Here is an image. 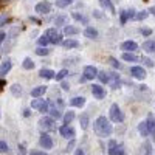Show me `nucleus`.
I'll use <instances>...</instances> for the list:
<instances>
[{
    "mask_svg": "<svg viewBox=\"0 0 155 155\" xmlns=\"http://www.w3.org/2000/svg\"><path fill=\"white\" fill-rule=\"evenodd\" d=\"M93 129H95L96 135L101 138H109L113 134V126H112L110 120L106 118V116H98L93 123Z\"/></svg>",
    "mask_w": 155,
    "mask_h": 155,
    "instance_id": "1",
    "label": "nucleus"
},
{
    "mask_svg": "<svg viewBox=\"0 0 155 155\" xmlns=\"http://www.w3.org/2000/svg\"><path fill=\"white\" fill-rule=\"evenodd\" d=\"M109 113H110V115H109L110 121H113V123H123V121H124V113L121 112L120 106L116 104V102L110 106V112H109Z\"/></svg>",
    "mask_w": 155,
    "mask_h": 155,
    "instance_id": "2",
    "label": "nucleus"
},
{
    "mask_svg": "<svg viewBox=\"0 0 155 155\" xmlns=\"http://www.w3.org/2000/svg\"><path fill=\"white\" fill-rule=\"evenodd\" d=\"M31 109H36L41 113H47L48 109H50V101L44 99L42 96L41 98H34V101H31Z\"/></svg>",
    "mask_w": 155,
    "mask_h": 155,
    "instance_id": "3",
    "label": "nucleus"
},
{
    "mask_svg": "<svg viewBox=\"0 0 155 155\" xmlns=\"http://www.w3.org/2000/svg\"><path fill=\"white\" fill-rule=\"evenodd\" d=\"M109 155H126V149L123 143H116L115 140L109 141Z\"/></svg>",
    "mask_w": 155,
    "mask_h": 155,
    "instance_id": "4",
    "label": "nucleus"
},
{
    "mask_svg": "<svg viewBox=\"0 0 155 155\" xmlns=\"http://www.w3.org/2000/svg\"><path fill=\"white\" fill-rule=\"evenodd\" d=\"M34 11L37 12L39 16H47V14H50V12H51V3L47 2V0H42V2L36 3Z\"/></svg>",
    "mask_w": 155,
    "mask_h": 155,
    "instance_id": "5",
    "label": "nucleus"
},
{
    "mask_svg": "<svg viewBox=\"0 0 155 155\" xmlns=\"http://www.w3.org/2000/svg\"><path fill=\"white\" fill-rule=\"evenodd\" d=\"M135 14H137V9H135V8L121 9V11H120V22H121V25H126L127 20L135 19Z\"/></svg>",
    "mask_w": 155,
    "mask_h": 155,
    "instance_id": "6",
    "label": "nucleus"
},
{
    "mask_svg": "<svg viewBox=\"0 0 155 155\" xmlns=\"http://www.w3.org/2000/svg\"><path fill=\"white\" fill-rule=\"evenodd\" d=\"M59 134L65 138V140H74L76 137V132H74V129L70 126V124H64L59 127Z\"/></svg>",
    "mask_w": 155,
    "mask_h": 155,
    "instance_id": "7",
    "label": "nucleus"
},
{
    "mask_svg": "<svg viewBox=\"0 0 155 155\" xmlns=\"http://www.w3.org/2000/svg\"><path fill=\"white\" fill-rule=\"evenodd\" d=\"M98 76V68L95 65H85L82 70V78H85V81H92Z\"/></svg>",
    "mask_w": 155,
    "mask_h": 155,
    "instance_id": "8",
    "label": "nucleus"
},
{
    "mask_svg": "<svg viewBox=\"0 0 155 155\" xmlns=\"http://www.w3.org/2000/svg\"><path fill=\"white\" fill-rule=\"evenodd\" d=\"M130 74H132V78H135L137 81H143L144 78L147 76V74H146V70H144L143 67H140V65L130 67Z\"/></svg>",
    "mask_w": 155,
    "mask_h": 155,
    "instance_id": "9",
    "label": "nucleus"
},
{
    "mask_svg": "<svg viewBox=\"0 0 155 155\" xmlns=\"http://www.w3.org/2000/svg\"><path fill=\"white\" fill-rule=\"evenodd\" d=\"M90 90H92V95L96 99H104L106 98V90H104V87H102L101 84H93Z\"/></svg>",
    "mask_w": 155,
    "mask_h": 155,
    "instance_id": "10",
    "label": "nucleus"
},
{
    "mask_svg": "<svg viewBox=\"0 0 155 155\" xmlns=\"http://www.w3.org/2000/svg\"><path fill=\"white\" fill-rule=\"evenodd\" d=\"M54 120L51 118V116H42L41 120H39V126H41V129H44V130H51L54 126Z\"/></svg>",
    "mask_w": 155,
    "mask_h": 155,
    "instance_id": "11",
    "label": "nucleus"
},
{
    "mask_svg": "<svg viewBox=\"0 0 155 155\" xmlns=\"http://www.w3.org/2000/svg\"><path fill=\"white\" fill-rule=\"evenodd\" d=\"M39 144H41L44 149H51L53 147V140L48 134H42L41 138H39Z\"/></svg>",
    "mask_w": 155,
    "mask_h": 155,
    "instance_id": "12",
    "label": "nucleus"
},
{
    "mask_svg": "<svg viewBox=\"0 0 155 155\" xmlns=\"http://www.w3.org/2000/svg\"><path fill=\"white\" fill-rule=\"evenodd\" d=\"M121 50L123 51H129V53H135L138 50V44L135 41H124L121 44Z\"/></svg>",
    "mask_w": 155,
    "mask_h": 155,
    "instance_id": "13",
    "label": "nucleus"
},
{
    "mask_svg": "<svg viewBox=\"0 0 155 155\" xmlns=\"http://www.w3.org/2000/svg\"><path fill=\"white\" fill-rule=\"evenodd\" d=\"M11 68H12L11 59H5V61L2 62V65H0V78H5V76L11 71Z\"/></svg>",
    "mask_w": 155,
    "mask_h": 155,
    "instance_id": "14",
    "label": "nucleus"
},
{
    "mask_svg": "<svg viewBox=\"0 0 155 155\" xmlns=\"http://www.w3.org/2000/svg\"><path fill=\"white\" fill-rule=\"evenodd\" d=\"M47 90H48L47 85H37V87H34L31 90V96L33 98H41V96H44L47 93Z\"/></svg>",
    "mask_w": 155,
    "mask_h": 155,
    "instance_id": "15",
    "label": "nucleus"
},
{
    "mask_svg": "<svg viewBox=\"0 0 155 155\" xmlns=\"http://www.w3.org/2000/svg\"><path fill=\"white\" fill-rule=\"evenodd\" d=\"M141 48H143V50L146 51L147 54H152V53H155V41H153V39H149V41L143 42Z\"/></svg>",
    "mask_w": 155,
    "mask_h": 155,
    "instance_id": "16",
    "label": "nucleus"
},
{
    "mask_svg": "<svg viewBox=\"0 0 155 155\" xmlns=\"http://www.w3.org/2000/svg\"><path fill=\"white\" fill-rule=\"evenodd\" d=\"M146 124H147V130H149V135L152 137V140H155V120H153V116H152V115H149V116H147Z\"/></svg>",
    "mask_w": 155,
    "mask_h": 155,
    "instance_id": "17",
    "label": "nucleus"
},
{
    "mask_svg": "<svg viewBox=\"0 0 155 155\" xmlns=\"http://www.w3.org/2000/svg\"><path fill=\"white\" fill-rule=\"evenodd\" d=\"M70 106L71 107H78V109H81L85 106V98L84 96H74L70 99Z\"/></svg>",
    "mask_w": 155,
    "mask_h": 155,
    "instance_id": "18",
    "label": "nucleus"
},
{
    "mask_svg": "<svg viewBox=\"0 0 155 155\" xmlns=\"http://www.w3.org/2000/svg\"><path fill=\"white\" fill-rule=\"evenodd\" d=\"M99 5H101V8L107 9L112 16H115V14H116V9H115V6H113V3L110 2V0H99Z\"/></svg>",
    "mask_w": 155,
    "mask_h": 155,
    "instance_id": "19",
    "label": "nucleus"
},
{
    "mask_svg": "<svg viewBox=\"0 0 155 155\" xmlns=\"http://www.w3.org/2000/svg\"><path fill=\"white\" fill-rule=\"evenodd\" d=\"M54 71L51 70V68H42L41 71H39V76L42 78V79H47V81H50V79H54Z\"/></svg>",
    "mask_w": 155,
    "mask_h": 155,
    "instance_id": "20",
    "label": "nucleus"
},
{
    "mask_svg": "<svg viewBox=\"0 0 155 155\" xmlns=\"http://www.w3.org/2000/svg\"><path fill=\"white\" fill-rule=\"evenodd\" d=\"M61 45H62L64 48H67V50H73V48L79 47V42H78L76 39H65V41H62Z\"/></svg>",
    "mask_w": 155,
    "mask_h": 155,
    "instance_id": "21",
    "label": "nucleus"
},
{
    "mask_svg": "<svg viewBox=\"0 0 155 155\" xmlns=\"http://www.w3.org/2000/svg\"><path fill=\"white\" fill-rule=\"evenodd\" d=\"M84 36L88 37V39H98V37H99V33H98V30L93 28V27H87V28L84 30Z\"/></svg>",
    "mask_w": 155,
    "mask_h": 155,
    "instance_id": "22",
    "label": "nucleus"
},
{
    "mask_svg": "<svg viewBox=\"0 0 155 155\" xmlns=\"http://www.w3.org/2000/svg\"><path fill=\"white\" fill-rule=\"evenodd\" d=\"M64 34L65 36H76V34H79V28H76V27H73V25H65L64 27Z\"/></svg>",
    "mask_w": 155,
    "mask_h": 155,
    "instance_id": "23",
    "label": "nucleus"
},
{
    "mask_svg": "<svg viewBox=\"0 0 155 155\" xmlns=\"http://www.w3.org/2000/svg\"><path fill=\"white\" fill-rule=\"evenodd\" d=\"M51 106V104H50ZM48 113H50V116H51V118H53V120H61L62 118V113H61V110L58 109V107H54V106H51L50 109H48Z\"/></svg>",
    "mask_w": 155,
    "mask_h": 155,
    "instance_id": "24",
    "label": "nucleus"
},
{
    "mask_svg": "<svg viewBox=\"0 0 155 155\" xmlns=\"http://www.w3.org/2000/svg\"><path fill=\"white\" fill-rule=\"evenodd\" d=\"M121 59L126 62H138V56L135 53H129V51H123Z\"/></svg>",
    "mask_w": 155,
    "mask_h": 155,
    "instance_id": "25",
    "label": "nucleus"
},
{
    "mask_svg": "<svg viewBox=\"0 0 155 155\" xmlns=\"http://www.w3.org/2000/svg\"><path fill=\"white\" fill-rule=\"evenodd\" d=\"M9 92H11V95L12 96H16V98H19V96H22V85L20 84H12L11 87H9Z\"/></svg>",
    "mask_w": 155,
    "mask_h": 155,
    "instance_id": "26",
    "label": "nucleus"
},
{
    "mask_svg": "<svg viewBox=\"0 0 155 155\" xmlns=\"http://www.w3.org/2000/svg\"><path fill=\"white\" fill-rule=\"evenodd\" d=\"M73 3H74V0H56V2H54L56 8H61V9L68 8V6H71Z\"/></svg>",
    "mask_w": 155,
    "mask_h": 155,
    "instance_id": "27",
    "label": "nucleus"
},
{
    "mask_svg": "<svg viewBox=\"0 0 155 155\" xmlns=\"http://www.w3.org/2000/svg\"><path fill=\"white\" fill-rule=\"evenodd\" d=\"M138 132H140V135L143 137V138L149 137V130H147V124H146V121H141V123L138 124Z\"/></svg>",
    "mask_w": 155,
    "mask_h": 155,
    "instance_id": "28",
    "label": "nucleus"
},
{
    "mask_svg": "<svg viewBox=\"0 0 155 155\" xmlns=\"http://www.w3.org/2000/svg\"><path fill=\"white\" fill-rule=\"evenodd\" d=\"M74 112L73 110H68V112H65V115H62V121H64V124H71V121L74 120Z\"/></svg>",
    "mask_w": 155,
    "mask_h": 155,
    "instance_id": "29",
    "label": "nucleus"
},
{
    "mask_svg": "<svg viewBox=\"0 0 155 155\" xmlns=\"http://www.w3.org/2000/svg\"><path fill=\"white\" fill-rule=\"evenodd\" d=\"M79 124H81V129H82V130H85V129L88 127L90 120H88V115H87V113H82V115L79 116Z\"/></svg>",
    "mask_w": 155,
    "mask_h": 155,
    "instance_id": "30",
    "label": "nucleus"
},
{
    "mask_svg": "<svg viewBox=\"0 0 155 155\" xmlns=\"http://www.w3.org/2000/svg\"><path fill=\"white\" fill-rule=\"evenodd\" d=\"M22 67H23L25 70H33V68L36 67V64H34V61H33L31 58H25L23 62H22Z\"/></svg>",
    "mask_w": 155,
    "mask_h": 155,
    "instance_id": "31",
    "label": "nucleus"
},
{
    "mask_svg": "<svg viewBox=\"0 0 155 155\" xmlns=\"http://www.w3.org/2000/svg\"><path fill=\"white\" fill-rule=\"evenodd\" d=\"M67 76H68V70H67V68H62V70H59V71L54 74V79L61 82V81H64V79H65Z\"/></svg>",
    "mask_w": 155,
    "mask_h": 155,
    "instance_id": "32",
    "label": "nucleus"
},
{
    "mask_svg": "<svg viewBox=\"0 0 155 155\" xmlns=\"http://www.w3.org/2000/svg\"><path fill=\"white\" fill-rule=\"evenodd\" d=\"M96 78L101 81V84H109V81H110V76L106 71H98V76Z\"/></svg>",
    "mask_w": 155,
    "mask_h": 155,
    "instance_id": "33",
    "label": "nucleus"
},
{
    "mask_svg": "<svg viewBox=\"0 0 155 155\" xmlns=\"http://www.w3.org/2000/svg\"><path fill=\"white\" fill-rule=\"evenodd\" d=\"M71 17H73L74 20H78V22H82L84 25H87V23H88V19H87L85 16L79 14V12H71Z\"/></svg>",
    "mask_w": 155,
    "mask_h": 155,
    "instance_id": "34",
    "label": "nucleus"
},
{
    "mask_svg": "<svg viewBox=\"0 0 155 155\" xmlns=\"http://www.w3.org/2000/svg\"><path fill=\"white\" fill-rule=\"evenodd\" d=\"M62 41H64V34H56V36H53L50 39V44H53V45H61L62 44Z\"/></svg>",
    "mask_w": 155,
    "mask_h": 155,
    "instance_id": "35",
    "label": "nucleus"
},
{
    "mask_svg": "<svg viewBox=\"0 0 155 155\" xmlns=\"http://www.w3.org/2000/svg\"><path fill=\"white\" fill-rule=\"evenodd\" d=\"M36 54L37 56H48L50 50H48V47H37L36 48Z\"/></svg>",
    "mask_w": 155,
    "mask_h": 155,
    "instance_id": "36",
    "label": "nucleus"
},
{
    "mask_svg": "<svg viewBox=\"0 0 155 155\" xmlns=\"http://www.w3.org/2000/svg\"><path fill=\"white\" fill-rule=\"evenodd\" d=\"M149 17V11H138L137 14H135V20H146Z\"/></svg>",
    "mask_w": 155,
    "mask_h": 155,
    "instance_id": "37",
    "label": "nucleus"
},
{
    "mask_svg": "<svg viewBox=\"0 0 155 155\" xmlns=\"http://www.w3.org/2000/svg\"><path fill=\"white\" fill-rule=\"evenodd\" d=\"M109 61H110V64H112V67H113V68H116V70H121V68H123V64H121L118 59H116V58L110 56Z\"/></svg>",
    "mask_w": 155,
    "mask_h": 155,
    "instance_id": "38",
    "label": "nucleus"
},
{
    "mask_svg": "<svg viewBox=\"0 0 155 155\" xmlns=\"http://www.w3.org/2000/svg\"><path fill=\"white\" fill-rule=\"evenodd\" d=\"M54 25H56V27H62V25L65 27V25H67V16H59V17H56V19H54Z\"/></svg>",
    "mask_w": 155,
    "mask_h": 155,
    "instance_id": "39",
    "label": "nucleus"
},
{
    "mask_svg": "<svg viewBox=\"0 0 155 155\" xmlns=\"http://www.w3.org/2000/svg\"><path fill=\"white\" fill-rule=\"evenodd\" d=\"M48 44H50V39H48L45 34H42L41 37L37 39V45H39V47H47Z\"/></svg>",
    "mask_w": 155,
    "mask_h": 155,
    "instance_id": "40",
    "label": "nucleus"
},
{
    "mask_svg": "<svg viewBox=\"0 0 155 155\" xmlns=\"http://www.w3.org/2000/svg\"><path fill=\"white\" fill-rule=\"evenodd\" d=\"M48 39H51V37H53V36H56L58 34V30H56V27L54 28H48V30H45V33H44Z\"/></svg>",
    "mask_w": 155,
    "mask_h": 155,
    "instance_id": "41",
    "label": "nucleus"
},
{
    "mask_svg": "<svg viewBox=\"0 0 155 155\" xmlns=\"http://www.w3.org/2000/svg\"><path fill=\"white\" fill-rule=\"evenodd\" d=\"M138 33H140L141 36H144V37H149V36L152 34V30H150V28H140Z\"/></svg>",
    "mask_w": 155,
    "mask_h": 155,
    "instance_id": "42",
    "label": "nucleus"
},
{
    "mask_svg": "<svg viewBox=\"0 0 155 155\" xmlns=\"http://www.w3.org/2000/svg\"><path fill=\"white\" fill-rule=\"evenodd\" d=\"M8 150H9V146H8L6 141H0V153H5Z\"/></svg>",
    "mask_w": 155,
    "mask_h": 155,
    "instance_id": "43",
    "label": "nucleus"
},
{
    "mask_svg": "<svg viewBox=\"0 0 155 155\" xmlns=\"http://www.w3.org/2000/svg\"><path fill=\"white\" fill-rule=\"evenodd\" d=\"M141 61H143V64H144L146 67H149V68H152V67H153V62H152V61H150L149 58H143Z\"/></svg>",
    "mask_w": 155,
    "mask_h": 155,
    "instance_id": "44",
    "label": "nucleus"
},
{
    "mask_svg": "<svg viewBox=\"0 0 155 155\" xmlns=\"http://www.w3.org/2000/svg\"><path fill=\"white\" fill-rule=\"evenodd\" d=\"M61 87H62L64 92H68V90H70V84L65 82V81H61Z\"/></svg>",
    "mask_w": 155,
    "mask_h": 155,
    "instance_id": "45",
    "label": "nucleus"
},
{
    "mask_svg": "<svg viewBox=\"0 0 155 155\" xmlns=\"http://www.w3.org/2000/svg\"><path fill=\"white\" fill-rule=\"evenodd\" d=\"M3 23H6V14H0V27H3Z\"/></svg>",
    "mask_w": 155,
    "mask_h": 155,
    "instance_id": "46",
    "label": "nucleus"
},
{
    "mask_svg": "<svg viewBox=\"0 0 155 155\" xmlns=\"http://www.w3.org/2000/svg\"><path fill=\"white\" fill-rule=\"evenodd\" d=\"M30 155H48V153L44 152V150H34V152H31Z\"/></svg>",
    "mask_w": 155,
    "mask_h": 155,
    "instance_id": "47",
    "label": "nucleus"
},
{
    "mask_svg": "<svg viewBox=\"0 0 155 155\" xmlns=\"http://www.w3.org/2000/svg\"><path fill=\"white\" fill-rule=\"evenodd\" d=\"M5 39H6V34H5V33H0V45L3 44V41H5Z\"/></svg>",
    "mask_w": 155,
    "mask_h": 155,
    "instance_id": "48",
    "label": "nucleus"
},
{
    "mask_svg": "<svg viewBox=\"0 0 155 155\" xmlns=\"http://www.w3.org/2000/svg\"><path fill=\"white\" fill-rule=\"evenodd\" d=\"M93 17H96V19H101V17H102V14H101L99 11H93Z\"/></svg>",
    "mask_w": 155,
    "mask_h": 155,
    "instance_id": "49",
    "label": "nucleus"
},
{
    "mask_svg": "<svg viewBox=\"0 0 155 155\" xmlns=\"http://www.w3.org/2000/svg\"><path fill=\"white\" fill-rule=\"evenodd\" d=\"M144 147H146V153H147V155H150V143H146V144H144Z\"/></svg>",
    "mask_w": 155,
    "mask_h": 155,
    "instance_id": "50",
    "label": "nucleus"
},
{
    "mask_svg": "<svg viewBox=\"0 0 155 155\" xmlns=\"http://www.w3.org/2000/svg\"><path fill=\"white\" fill-rule=\"evenodd\" d=\"M74 155H85V152L79 147V149H76V152H74Z\"/></svg>",
    "mask_w": 155,
    "mask_h": 155,
    "instance_id": "51",
    "label": "nucleus"
},
{
    "mask_svg": "<svg viewBox=\"0 0 155 155\" xmlns=\"http://www.w3.org/2000/svg\"><path fill=\"white\" fill-rule=\"evenodd\" d=\"M73 146H74V140H70V144L67 146V152H68V150H71V147H73Z\"/></svg>",
    "mask_w": 155,
    "mask_h": 155,
    "instance_id": "52",
    "label": "nucleus"
},
{
    "mask_svg": "<svg viewBox=\"0 0 155 155\" xmlns=\"http://www.w3.org/2000/svg\"><path fill=\"white\" fill-rule=\"evenodd\" d=\"M30 115H31V110H30V109H25V110H23V116H27V118H28Z\"/></svg>",
    "mask_w": 155,
    "mask_h": 155,
    "instance_id": "53",
    "label": "nucleus"
},
{
    "mask_svg": "<svg viewBox=\"0 0 155 155\" xmlns=\"http://www.w3.org/2000/svg\"><path fill=\"white\" fill-rule=\"evenodd\" d=\"M147 11H149V14H152V16H155V6H150V8H149Z\"/></svg>",
    "mask_w": 155,
    "mask_h": 155,
    "instance_id": "54",
    "label": "nucleus"
}]
</instances>
